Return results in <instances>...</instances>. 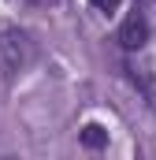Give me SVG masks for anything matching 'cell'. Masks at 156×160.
I'll return each instance as SVG.
<instances>
[{
  "label": "cell",
  "mask_w": 156,
  "mask_h": 160,
  "mask_svg": "<svg viewBox=\"0 0 156 160\" xmlns=\"http://www.w3.org/2000/svg\"><path fill=\"white\" fill-rule=\"evenodd\" d=\"M89 4H93L97 11H115L119 8V0H89Z\"/></svg>",
  "instance_id": "277c9868"
},
{
  "label": "cell",
  "mask_w": 156,
  "mask_h": 160,
  "mask_svg": "<svg viewBox=\"0 0 156 160\" xmlns=\"http://www.w3.org/2000/svg\"><path fill=\"white\" fill-rule=\"evenodd\" d=\"M108 142V130L104 127H97V123H89L85 130H82V145H89V149H100Z\"/></svg>",
  "instance_id": "3957f363"
},
{
  "label": "cell",
  "mask_w": 156,
  "mask_h": 160,
  "mask_svg": "<svg viewBox=\"0 0 156 160\" xmlns=\"http://www.w3.org/2000/svg\"><path fill=\"white\" fill-rule=\"evenodd\" d=\"M34 60V41L26 38V30L19 26H0V63L7 75L26 71V63Z\"/></svg>",
  "instance_id": "6da1fadb"
},
{
  "label": "cell",
  "mask_w": 156,
  "mask_h": 160,
  "mask_svg": "<svg viewBox=\"0 0 156 160\" xmlns=\"http://www.w3.org/2000/svg\"><path fill=\"white\" fill-rule=\"evenodd\" d=\"M145 41H149V22H145V15H141V11H130V15L123 19V26H119V45H123L126 52H138Z\"/></svg>",
  "instance_id": "7a4b0ae2"
}]
</instances>
